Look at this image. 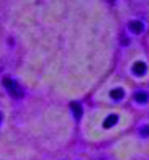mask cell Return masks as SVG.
Here are the masks:
<instances>
[{
    "instance_id": "obj_1",
    "label": "cell",
    "mask_w": 149,
    "mask_h": 160,
    "mask_svg": "<svg viewBox=\"0 0 149 160\" xmlns=\"http://www.w3.org/2000/svg\"><path fill=\"white\" fill-rule=\"evenodd\" d=\"M3 87H5V90L10 93L12 97H15V98H20L21 95H23V90H21V87L15 82V80H12V78H3Z\"/></svg>"
},
{
    "instance_id": "obj_2",
    "label": "cell",
    "mask_w": 149,
    "mask_h": 160,
    "mask_svg": "<svg viewBox=\"0 0 149 160\" xmlns=\"http://www.w3.org/2000/svg\"><path fill=\"white\" fill-rule=\"evenodd\" d=\"M128 28H130V31H133L134 34H139V33L144 31V25L141 23V21H138V20L130 21V23H128Z\"/></svg>"
},
{
    "instance_id": "obj_3",
    "label": "cell",
    "mask_w": 149,
    "mask_h": 160,
    "mask_svg": "<svg viewBox=\"0 0 149 160\" xmlns=\"http://www.w3.org/2000/svg\"><path fill=\"white\" fill-rule=\"evenodd\" d=\"M146 70H147V67H146V64L143 61L134 62V65H133V74L134 75H144Z\"/></svg>"
},
{
    "instance_id": "obj_4",
    "label": "cell",
    "mask_w": 149,
    "mask_h": 160,
    "mask_svg": "<svg viewBox=\"0 0 149 160\" xmlns=\"http://www.w3.org/2000/svg\"><path fill=\"white\" fill-rule=\"evenodd\" d=\"M110 97L115 100V101H120V100L125 98V90L120 88V87H118V88H113V90L110 92Z\"/></svg>"
},
{
    "instance_id": "obj_5",
    "label": "cell",
    "mask_w": 149,
    "mask_h": 160,
    "mask_svg": "<svg viewBox=\"0 0 149 160\" xmlns=\"http://www.w3.org/2000/svg\"><path fill=\"white\" fill-rule=\"evenodd\" d=\"M118 122V114H110L108 118L105 119V122H103V128L105 129H110L111 126H115Z\"/></svg>"
},
{
    "instance_id": "obj_6",
    "label": "cell",
    "mask_w": 149,
    "mask_h": 160,
    "mask_svg": "<svg viewBox=\"0 0 149 160\" xmlns=\"http://www.w3.org/2000/svg\"><path fill=\"white\" fill-rule=\"evenodd\" d=\"M147 100H149L147 92H136L134 93V101H136V103H146Z\"/></svg>"
},
{
    "instance_id": "obj_7",
    "label": "cell",
    "mask_w": 149,
    "mask_h": 160,
    "mask_svg": "<svg viewBox=\"0 0 149 160\" xmlns=\"http://www.w3.org/2000/svg\"><path fill=\"white\" fill-rule=\"evenodd\" d=\"M70 108H72L75 118H80V116H82V106L77 103V101H74V103H70Z\"/></svg>"
},
{
    "instance_id": "obj_8",
    "label": "cell",
    "mask_w": 149,
    "mask_h": 160,
    "mask_svg": "<svg viewBox=\"0 0 149 160\" xmlns=\"http://www.w3.org/2000/svg\"><path fill=\"white\" fill-rule=\"evenodd\" d=\"M139 136L141 137H149V126H141L139 128Z\"/></svg>"
},
{
    "instance_id": "obj_9",
    "label": "cell",
    "mask_w": 149,
    "mask_h": 160,
    "mask_svg": "<svg viewBox=\"0 0 149 160\" xmlns=\"http://www.w3.org/2000/svg\"><path fill=\"white\" fill-rule=\"evenodd\" d=\"M0 121H2V114H0Z\"/></svg>"
}]
</instances>
